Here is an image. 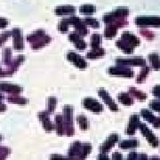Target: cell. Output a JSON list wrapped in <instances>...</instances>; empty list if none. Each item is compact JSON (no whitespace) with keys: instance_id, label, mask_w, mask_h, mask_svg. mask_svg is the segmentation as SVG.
Listing matches in <instances>:
<instances>
[{"instance_id":"1","label":"cell","mask_w":160,"mask_h":160,"mask_svg":"<svg viewBox=\"0 0 160 160\" xmlns=\"http://www.w3.org/2000/svg\"><path fill=\"white\" fill-rule=\"evenodd\" d=\"M92 145L90 143H82L80 142H74L70 145L68 156L77 159L84 160L88 155L91 153Z\"/></svg>"},{"instance_id":"2","label":"cell","mask_w":160,"mask_h":160,"mask_svg":"<svg viewBox=\"0 0 160 160\" xmlns=\"http://www.w3.org/2000/svg\"><path fill=\"white\" fill-rule=\"evenodd\" d=\"M62 117L64 121V134L67 136L74 135L75 130L73 126V107L65 105L62 108Z\"/></svg>"},{"instance_id":"3","label":"cell","mask_w":160,"mask_h":160,"mask_svg":"<svg viewBox=\"0 0 160 160\" xmlns=\"http://www.w3.org/2000/svg\"><path fill=\"white\" fill-rule=\"evenodd\" d=\"M146 60L141 56H134V57H118L116 59V64L121 66H140L144 67L146 66Z\"/></svg>"},{"instance_id":"4","label":"cell","mask_w":160,"mask_h":160,"mask_svg":"<svg viewBox=\"0 0 160 160\" xmlns=\"http://www.w3.org/2000/svg\"><path fill=\"white\" fill-rule=\"evenodd\" d=\"M128 14H129V9L127 7L122 6V7L116 8L114 11L110 12L109 13L104 14L102 20L103 22L106 23V25H108L118 18H126V16H128Z\"/></svg>"},{"instance_id":"5","label":"cell","mask_w":160,"mask_h":160,"mask_svg":"<svg viewBox=\"0 0 160 160\" xmlns=\"http://www.w3.org/2000/svg\"><path fill=\"white\" fill-rule=\"evenodd\" d=\"M134 22L139 27H160L159 16H138L134 19Z\"/></svg>"},{"instance_id":"6","label":"cell","mask_w":160,"mask_h":160,"mask_svg":"<svg viewBox=\"0 0 160 160\" xmlns=\"http://www.w3.org/2000/svg\"><path fill=\"white\" fill-rule=\"evenodd\" d=\"M108 73L111 76L116 77H122V78H131L134 76V72L129 67L126 66H121V65H116L111 66L108 69Z\"/></svg>"},{"instance_id":"7","label":"cell","mask_w":160,"mask_h":160,"mask_svg":"<svg viewBox=\"0 0 160 160\" xmlns=\"http://www.w3.org/2000/svg\"><path fill=\"white\" fill-rule=\"evenodd\" d=\"M139 129L141 130L142 134L144 137L146 138L147 142H148L153 148L158 147V145H159V140H158V138L155 135L154 133H153V132L149 129L146 124L141 122V124H140V126H139Z\"/></svg>"},{"instance_id":"8","label":"cell","mask_w":160,"mask_h":160,"mask_svg":"<svg viewBox=\"0 0 160 160\" xmlns=\"http://www.w3.org/2000/svg\"><path fill=\"white\" fill-rule=\"evenodd\" d=\"M83 107L87 110L93 113H101L103 111V106L96 99L92 97H86L82 101Z\"/></svg>"},{"instance_id":"9","label":"cell","mask_w":160,"mask_h":160,"mask_svg":"<svg viewBox=\"0 0 160 160\" xmlns=\"http://www.w3.org/2000/svg\"><path fill=\"white\" fill-rule=\"evenodd\" d=\"M68 19V22H69V26L72 25L75 28V30L77 33H78L80 36L82 37H85L86 35L88 34V29L86 28V25L84 23L83 20H81L80 18L78 16H69Z\"/></svg>"},{"instance_id":"10","label":"cell","mask_w":160,"mask_h":160,"mask_svg":"<svg viewBox=\"0 0 160 160\" xmlns=\"http://www.w3.org/2000/svg\"><path fill=\"white\" fill-rule=\"evenodd\" d=\"M67 60L78 69H85L87 68V62L86 59H84V57H82L76 52H69L67 53Z\"/></svg>"},{"instance_id":"11","label":"cell","mask_w":160,"mask_h":160,"mask_svg":"<svg viewBox=\"0 0 160 160\" xmlns=\"http://www.w3.org/2000/svg\"><path fill=\"white\" fill-rule=\"evenodd\" d=\"M24 61H25V56L22 54H20V55L16 56L14 60L12 61L11 64L6 69H4V78L10 77L12 74H14Z\"/></svg>"},{"instance_id":"12","label":"cell","mask_w":160,"mask_h":160,"mask_svg":"<svg viewBox=\"0 0 160 160\" xmlns=\"http://www.w3.org/2000/svg\"><path fill=\"white\" fill-rule=\"evenodd\" d=\"M12 47L16 51H21L24 48L23 43V37L22 29L19 28H14L12 29Z\"/></svg>"},{"instance_id":"13","label":"cell","mask_w":160,"mask_h":160,"mask_svg":"<svg viewBox=\"0 0 160 160\" xmlns=\"http://www.w3.org/2000/svg\"><path fill=\"white\" fill-rule=\"evenodd\" d=\"M98 95L100 97L102 98L103 102H105V104L109 107V109L111 110V111H118V104L115 102L114 100L112 99V97L109 95V93L108 92L106 91L105 89L103 88H101L98 90Z\"/></svg>"},{"instance_id":"14","label":"cell","mask_w":160,"mask_h":160,"mask_svg":"<svg viewBox=\"0 0 160 160\" xmlns=\"http://www.w3.org/2000/svg\"><path fill=\"white\" fill-rule=\"evenodd\" d=\"M23 91V88L19 85H14L7 82H0V92H6L10 95L20 94Z\"/></svg>"},{"instance_id":"15","label":"cell","mask_w":160,"mask_h":160,"mask_svg":"<svg viewBox=\"0 0 160 160\" xmlns=\"http://www.w3.org/2000/svg\"><path fill=\"white\" fill-rule=\"evenodd\" d=\"M38 119L40 120V122L42 123L43 128L46 132H52L55 129V126L51 122L50 118H49V113L46 110H43V111L38 112Z\"/></svg>"},{"instance_id":"16","label":"cell","mask_w":160,"mask_h":160,"mask_svg":"<svg viewBox=\"0 0 160 160\" xmlns=\"http://www.w3.org/2000/svg\"><path fill=\"white\" fill-rule=\"evenodd\" d=\"M69 40L71 43L74 44L75 47L79 51H83L87 47V44L86 43V41L84 40V38H82V36H80L76 31L69 35Z\"/></svg>"},{"instance_id":"17","label":"cell","mask_w":160,"mask_h":160,"mask_svg":"<svg viewBox=\"0 0 160 160\" xmlns=\"http://www.w3.org/2000/svg\"><path fill=\"white\" fill-rule=\"evenodd\" d=\"M118 142V134L117 133H111L107 138V140L102 143V145L99 148L102 153H107L115 146V144Z\"/></svg>"},{"instance_id":"18","label":"cell","mask_w":160,"mask_h":160,"mask_svg":"<svg viewBox=\"0 0 160 160\" xmlns=\"http://www.w3.org/2000/svg\"><path fill=\"white\" fill-rule=\"evenodd\" d=\"M141 124L140 117L138 115H132L128 121V126L126 128V133L128 135H133L135 132L139 128V126Z\"/></svg>"},{"instance_id":"19","label":"cell","mask_w":160,"mask_h":160,"mask_svg":"<svg viewBox=\"0 0 160 160\" xmlns=\"http://www.w3.org/2000/svg\"><path fill=\"white\" fill-rule=\"evenodd\" d=\"M54 13L57 16H73L76 13V8L73 6H57L54 10Z\"/></svg>"},{"instance_id":"20","label":"cell","mask_w":160,"mask_h":160,"mask_svg":"<svg viewBox=\"0 0 160 160\" xmlns=\"http://www.w3.org/2000/svg\"><path fill=\"white\" fill-rule=\"evenodd\" d=\"M123 40L126 41L127 43H129L132 46L135 47V46H138L140 44H141V41L135 35H133L131 32L129 31H125L123 32L122 34V38H121Z\"/></svg>"},{"instance_id":"21","label":"cell","mask_w":160,"mask_h":160,"mask_svg":"<svg viewBox=\"0 0 160 160\" xmlns=\"http://www.w3.org/2000/svg\"><path fill=\"white\" fill-rule=\"evenodd\" d=\"M116 46L118 49L124 52L126 54H132L134 51V47L132 46L129 43H127L126 41L123 40L122 38L116 41Z\"/></svg>"},{"instance_id":"22","label":"cell","mask_w":160,"mask_h":160,"mask_svg":"<svg viewBox=\"0 0 160 160\" xmlns=\"http://www.w3.org/2000/svg\"><path fill=\"white\" fill-rule=\"evenodd\" d=\"M106 53L105 49L102 47H98V48H92L91 51H89L86 53V58L89 60H97L98 58L103 57Z\"/></svg>"},{"instance_id":"23","label":"cell","mask_w":160,"mask_h":160,"mask_svg":"<svg viewBox=\"0 0 160 160\" xmlns=\"http://www.w3.org/2000/svg\"><path fill=\"white\" fill-rule=\"evenodd\" d=\"M51 41V36H48V35L46 34L44 37H42L41 38L38 40V41H36L35 43L31 44V48L33 50H39L41 48H43L44 46H46V45H48Z\"/></svg>"},{"instance_id":"24","label":"cell","mask_w":160,"mask_h":160,"mask_svg":"<svg viewBox=\"0 0 160 160\" xmlns=\"http://www.w3.org/2000/svg\"><path fill=\"white\" fill-rule=\"evenodd\" d=\"M149 64H150V69H154L156 71L160 70V56L157 52H152L148 55Z\"/></svg>"},{"instance_id":"25","label":"cell","mask_w":160,"mask_h":160,"mask_svg":"<svg viewBox=\"0 0 160 160\" xmlns=\"http://www.w3.org/2000/svg\"><path fill=\"white\" fill-rule=\"evenodd\" d=\"M128 93H129L132 98H135L136 100L141 101V102L145 101V100L147 99V94H146L144 92L141 91V90H139V89L133 87V86L129 87V89H128Z\"/></svg>"},{"instance_id":"26","label":"cell","mask_w":160,"mask_h":160,"mask_svg":"<svg viewBox=\"0 0 160 160\" xmlns=\"http://www.w3.org/2000/svg\"><path fill=\"white\" fill-rule=\"evenodd\" d=\"M118 100L120 103H122L125 106H131L134 102L133 98L128 92H120L118 95Z\"/></svg>"},{"instance_id":"27","label":"cell","mask_w":160,"mask_h":160,"mask_svg":"<svg viewBox=\"0 0 160 160\" xmlns=\"http://www.w3.org/2000/svg\"><path fill=\"white\" fill-rule=\"evenodd\" d=\"M119 148L123 149H130L137 148L139 146V142L135 139H130V140H124L119 142Z\"/></svg>"},{"instance_id":"28","label":"cell","mask_w":160,"mask_h":160,"mask_svg":"<svg viewBox=\"0 0 160 160\" xmlns=\"http://www.w3.org/2000/svg\"><path fill=\"white\" fill-rule=\"evenodd\" d=\"M46 34V31L44 29H38V30L33 31L31 34L28 35L26 39H27V41L29 42V44H33L36 41H38L39 38H41L42 37H44Z\"/></svg>"},{"instance_id":"29","label":"cell","mask_w":160,"mask_h":160,"mask_svg":"<svg viewBox=\"0 0 160 160\" xmlns=\"http://www.w3.org/2000/svg\"><path fill=\"white\" fill-rule=\"evenodd\" d=\"M7 102L10 103H14V104H18V105H26L29 102L28 99L22 97L19 94H13V95H9L6 98Z\"/></svg>"},{"instance_id":"30","label":"cell","mask_w":160,"mask_h":160,"mask_svg":"<svg viewBox=\"0 0 160 160\" xmlns=\"http://www.w3.org/2000/svg\"><path fill=\"white\" fill-rule=\"evenodd\" d=\"M12 52L10 47H6L3 49V52H2V62L3 64L6 66V68L11 64L12 61Z\"/></svg>"},{"instance_id":"31","label":"cell","mask_w":160,"mask_h":160,"mask_svg":"<svg viewBox=\"0 0 160 160\" xmlns=\"http://www.w3.org/2000/svg\"><path fill=\"white\" fill-rule=\"evenodd\" d=\"M150 69H151L150 67L147 66V65L142 67V69L140 71V73L137 76V78H136V82H137L138 84H142V83L145 82V80L148 78L149 72H150Z\"/></svg>"},{"instance_id":"32","label":"cell","mask_w":160,"mask_h":160,"mask_svg":"<svg viewBox=\"0 0 160 160\" xmlns=\"http://www.w3.org/2000/svg\"><path fill=\"white\" fill-rule=\"evenodd\" d=\"M55 129L59 135L64 134V121L62 115H57L55 117Z\"/></svg>"},{"instance_id":"33","label":"cell","mask_w":160,"mask_h":160,"mask_svg":"<svg viewBox=\"0 0 160 160\" xmlns=\"http://www.w3.org/2000/svg\"><path fill=\"white\" fill-rule=\"evenodd\" d=\"M118 33V28H116L113 25H107L104 29V38L106 39H112Z\"/></svg>"},{"instance_id":"34","label":"cell","mask_w":160,"mask_h":160,"mask_svg":"<svg viewBox=\"0 0 160 160\" xmlns=\"http://www.w3.org/2000/svg\"><path fill=\"white\" fill-rule=\"evenodd\" d=\"M79 12L86 16H91L96 12V7L92 5H83L79 7Z\"/></svg>"},{"instance_id":"35","label":"cell","mask_w":160,"mask_h":160,"mask_svg":"<svg viewBox=\"0 0 160 160\" xmlns=\"http://www.w3.org/2000/svg\"><path fill=\"white\" fill-rule=\"evenodd\" d=\"M57 106V98L54 96H50L47 99V109L46 111L49 114H52Z\"/></svg>"},{"instance_id":"36","label":"cell","mask_w":160,"mask_h":160,"mask_svg":"<svg viewBox=\"0 0 160 160\" xmlns=\"http://www.w3.org/2000/svg\"><path fill=\"white\" fill-rule=\"evenodd\" d=\"M141 116L147 122H149V124H153L156 118H157V117L149 109H142L141 110Z\"/></svg>"},{"instance_id":"37","label":"cell","mask_w":160,"mask_h":160,"mask_svg":"<svg viewBox=\"0 0 160 160\" xmlns=\"http://www.w3.org/2000/svg\"><path fill=\"white\" fill-rule=\"evenodd\" d=\"M102 35L98 34V33L92 35L91 42H90L92 49L100 47V46L102 45Z\"/></svg>"},{"instance_id":"38","label":"cell","mask_w":160,"mask_h":160,"mask_svg":"<svg viewBox=\"0 0 160 160\" xmlns=\"http://www.w3.org/2000/svg\"><path fill=\"white\" fill-rule=\"evenodd\" d=\"M77 121H78V124L81 130H87L89 128V121L86 116H84V115L78 116Z\"/></svg>"},{"instance_id":"39","label":"cell","mask_w":160,"mask_h":160,"mask_svg":"<svg viewBox=\"0 0 160 160\" xmlns=\"http://www.w3.org/2000/svg\"><path fill=\"white\" fill-rule=\"evenodd\" d=\"M149 158L146 154H138L135 151H132L127 156V160H148Z\"/></svg>"},{"instance_id":"40","label":"cell","mask_w":160,"mask_h":160,"mask_svg":"<svg viewBox=\"0 0 160 160\" xmlns=\"http://www.w3.org/2000/svg\"><path fill=\"white\" fill-rule=\"evenodd\" d=\"M83 22H84V23L86 24V26H89V27L93 28V29H98V28H100V22H98L95 18L86 17L83 20Z\"/></svg>"},{"instance_id":"41","label":"cell","mask_w":160,"mask_h":160,"mask_svg":"<svg viewBox=\"0 0 160 160\" xmlns=\"http://www.w3.org/2000/svg\"><path fill=\"white\" fill-rule=\"evenodd\" d=\"M69 29V22H68V19L67 18H64L58 24V30L61 33H66V32H68Z\"/></svg>"},{"instance_id":"42","label":"cell","mask_w":160,"mask_h":160,"mask_svg":"<svg viewBox=\"0 0 160 160\" xmlns=\"http://www.w3.org/2000/svg\"><path fill=\"white\" fill-rule=\"evenodd\" d=\"M140 34L144 37L147 40H153L155 38V34L149 29H142L140 30Z\"/></svg>"},{"instance_id":"43","label":"cell","mask_w":160,"mask_h":160,"mask_svg":"<svg viewBox=\"0 0 160 160\" xmlns=\"http://www.w3.org/2000/svg\"><path fill=\"white\" fill-rule=\"evenodd\" d=\"M12 36V31H5L0 35V47L5 45L8 38Z\"/></svg>"},{"instance_id":"44","label":"cell","mask_w":160,"mask_h":160,"mask_svg":"<svg viewBox=\"0 0 160 160\" xmlns=\"http://www.w3.org/2000/svg\"><path fill=\"white\" fill-rule=\"evenodd\" d=\"M50 160H80L74 158H71V157H64L62 155H57V154H52L50 156Z\"/></svg>"},{"instance_id":"45","label":"cell","mask_w":160,"mask_h":160,"mask_svg":"<svg viewBox=\"0 0 160 160\" xmlns=\"http://www.w3.org/2000/svg\"><path fill=\"white\" fill-rule=\"evenodd\" d=\"M149 109H151L152 110L157 111V112H159L160 113V101H156V100L151 101L149 103Z\"/></svg>"},{"instance_id":"46","label":"cell","mask_w":160,"mask_h":160,"mask_svg":"<svg viewBox=\"0 0 160 160\" xmlns=\"http://www.w3.org/2000/svg\"><path fill=\"white\" fill-rule=\"evenodd\" d=\"M152 94L154 95L155 97H157L160 101V86L157 85L153 87L152 89Z\"/></svg>"},{"instance_id":"47","label":"cell","mask_w":160,"mask_h":160,"mask_svg":"<svg viewBox=\"0 0 160 160\" xmlns=\"http://www.w3.org/2000/svg\"><path fill=\"white\" fill-rule=\"evenodd\" d=\"M8 25V21L6 18L0 17V29H5Z\"/></svg>"},{"instance_id":"48","label":"cell","mask_w":160,"mask_h":160,"mask_svg":"<svg viewBox=\"0 0 160 160\" xmlns=\"http://www.w3.org/2000/svg\"><path fill=\"white\" fill-rule=\"evenodd\" d=\"M112 160H123V155L119 152H114L112 155Z\"/></svg>"},{"instance_id":"49","label":"cell","mask_w":160,"mask_h":160,"mask_svg":"<svg viewBox=\"0 0 160 160\" xmlns=\"http://www.w3.org/2000/svg\"><path fill=\"white\" fill-rule=\"evenodd\" d=\"M97 159L98 160H109V157H108V155L106 154V153H100V154L98 155L97 157Z\"/></svg>"},{"instance_id":"50","label":"cell","mask_w":160,"mask_h":160,"mask_svg":"<svg viewBox=\"0 0 160 160\" xmlns=\"http://www.w3.org/2000/svg\"><path fill=\"white\" fill-rule=\"evenodd\" d=\"M11 153V150L10 151H6V152H4V153H1L0 154V160H6V158L8 157V155Z\"/></svg>"},{"instance_id":"51","label":"cell","mask_w":160,"mask_h":160,"mask_svg":"<svg viewBox=\"0 0 160 160\" xmlns=\"http://www.w3.org/2000/svg\"><path fill=\"white\" fill-rule=\"evenodd\" d=\"M152 125H153V126H154L155 128H160V116L158 118H156L155 122Z\"/></svg>"},{"instance_id":"52","label":"cell","mask_w":160,"mask_h":160,"mask_svg":"<svg viewBox=\"0 0 160 160\" xmlns=\"http://www.w3.org/2000/svg\"><path fill=\"white\" fill-rule=\"evenodd\" d=\"M7 109L6 105L4 102H2V101H0V112H5Z\"/></svg>"},{"instance_id":"53","label":"cell","mask_w":160,"mask_h":160,"mask_svg":"<svg viewBox=\"0 0 160 160\" xmlns=\"http://www.w3.org/2000/svg\"><path fill=\"white\" fill-rule=\"evenodd\" d=\"M11 149L7 147H5V146H0V154L1 153H4V152H6V151H10Z\"/></svg>"},{"instance_id":"54","label":"cell","mask_w":160,"mask_h":160,"mask_svg":"<svg viewBox=\"0 0 160 160\" xmlns=\"http://www.w3.org/2000/svg\"><path fill=\"white\" fill-rule=\"evenodd\" d=\"M148 160H160V158L157 157V156H152V157H150Z\"/></svg>"},{"instance_id":"55","label":"cell","mask_w":160,"mask_h":160,"mask_svg":"<svg viewBox=\"0 0 160 160\" xmlns=\"http://www.w3.org/2000/svg\"><path fill=\"white\" fill-rule=\"evenodd\" d=\"M0 78H4V69L0 66Z\"/></svg>"},{"instance_id":"56","label":"cell","mask_w":160,"mask_h":160,"mask_svg":"<svg viewBox=\"0 0 160 160\" xmlns=\"http://www.w3.org/2000/svg\"><path fill=\"white\" fill-rule=\"evenodd\" d=\"M5 99V96H4V94L0 92V101H3Z\"/></svg>"},{"instance_id":"57","label":"cell","mask_w":160,"mask_h":160,"mask_svg":"<svg viewBox=\"0 0 160 160\" xmlns=\"http://www.w3.org/2000/svg\"><path fill=\"white\" fill-rule=\"evenodd\" d=\"M2 141H3V136L0 134V142H2Z\"/></svg>"}]
</instances>
